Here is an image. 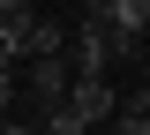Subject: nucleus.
I'll list each match as a JSON object with an SVG mask.
<instances>
[{
    "instance_id": "obj_1",
    "label": "nucleus",
    "mask_w": 150,
    "mask_h": 135,
    "mask_svg": "<svg viewBox=\"0 0 150 135\" xmlns=\"http://www.w3.org/2000/svg\"><path fill=\"white\" fill-rule=\"evenodd\" d=\"M60 105H68V113L83 120V128H98V120H105V113H120V98H112V83H105V75H75Z\"/></svg>"
},
{
    "instance_id": "obj_2",
    "label": "nucleus",
    "mask_w": 150,
    "mask_h": 135,
    "mask_svg": "<svg viewBox=\"0 0 150 135\" xmlns=\"http://www.w3.org/2000/svg\"><path fill=\"white\" fill-rule=\"evenodd\" d=\"M68 83H75V75H68V60H60V53H53V60H30V90H38V105H60Z\"/></svg>"
},
{
    "instance_id": "obj_9",
    "label": "nucleus",
    "mask_w": 150,
    "mask_h": 135,
    "mask_svg": "<svg viewBox=\"0 0 150 135\" xmlns=\"http://www.w3.org/2000/svg\"><path fill=\"white\" fill-rule=\"evenodd\" d=\"M83 15H105V0H83Z\"/></svg>"
},
{
    "instance_id": "obj_7",
    "label": "nucleus",
    "mask_w": 150,
    "mask_h": 135,
    "mask_svg": "<svg viewBox=\"0 0 150 135\" xmlns=\"http://www.w3.org/2000/svg\"><path fill=\"white\" fill-rule=\"evenodd\" d=\"M8 105H15V75L0 68V113H8Z\"/></svg>"
},
{
    "instance_id": "obj_5",
    "label": "nucleus",
    "mask_w": 150,
    "mask_h": 135,
    "mask_svg": "<svg viewBox=\"0 0 150 135\" xmlns=\"http://www.w3.org/2000/svg\"><path fill=\"white\" fill-rule=\"evenodd\" d=\"M23 23L30 15H0V68L15 75V60H23Z\"/></svg>"
},
{
    "instance_id": "obj_4",
    "label": "nucleus",
    "mask_w": 150,
    "mask_h": 135,
    "mask_svg": "<svg viewBox=\"0 0 150 135\" xmlns=\"http://www.w3.org/2000/svg\"><path fill=\"white\" fill-rule=\"evenodd\" d=\"M60 45H68V38H60L53 15H30V23H23V60H53Z\"/></svg>"
},
{
    "instance_id": "obj_3",
    "label": "nucleus",
    "mask_w": 150,
    "mask_h": 135,
    "mask_svg": "<svg viewBox=\"0 0 150 135\" xmlns=\"http://www.w3.org/2000/svg\"><path fill=\"white\" fill-rule=\"evenodd\" d=\"M105 23L120 30V38L143 45V38H150V0H105Z\"/></svg>"
},
{
    "instance_id": "obj_6",
    "label": "nucleus",
    "mask_w": 150,
    "mask_h": 135,
    "mask_svg": "<svg viewBox=\"0 0 150 135\" xmlns=\"http://www.w3.org/2000/svg\"><path fill=\"white\" fill-rule=\"evenodd\" d=\"M45 135H90V128H83L68 105H45Z\"/></svg>"
},
{
    "instance_id": "obj_8",
    "label": "nucleus",
    "mask_w": 150,
    "mask_h": 135,
    "mask_svg": "<svg viewBox=\"0 0 150 135\" xmlns=\"http://www.w3.org/2000/svg\"><path fill=\"white\" fill-rule=\"evenodd\" d=\"M0 135H38V128H30V120H0Z\"/></svg>"
},
{
    "instance_id": "obj_10",
    "label": "nucleus",
    "mask_w": 150,
    "mask_h": 135,
    "mask_svg": "<svg viewBox=\"0 0 150 135\" xmlns=\"http://www.w3.org/2000/svg\"><path fill=\"white\" fill-rule=\"evenodd\" d=\"M135 53H143V60H150V38H143V45H135Z\"/></svg>"
}]
</instances>
